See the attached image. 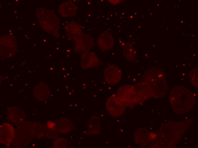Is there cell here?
I'll return each instance as SVG.
<instances>
[{"instance_id": "cell-8", "label": "cell", "mask_w": 198, "mask_h": 148, "mask_svg": "<svg viewBox=\"0 0 198 148\" xmlns=\"http://www.w3.org/2000/svg\"><path fill=\"white\" fill-rule=\"evenodd\" d=\"M104 76L105 81L108 84L114 85L120 81L122 77L121 69L115 65H110L104 70Z\"/></svg>"}, {"instance_id": "cell-15", "label": "cell", "mask_w": 198, "mask_h": 148, "mask_svg": "<svg viewBox=\"0 0 198 148\" xmlns=\"http://www.w3.org/2000/svg\"><path fill=\"white\" fill-rule=\"evenodd\" d=\"M78 7L71 1H66L62 3L59 6L58 11L64 17H71L76 15Z\"/></svg>"}, {"instance_id": "cell-2", "label": "cell", "mask_w": 198, "mask_h": 148, "mask_svg": "<svg viewBox=\"0 0 198 148\" xmlns=\"http://www.w3.org/2000/svg\"><path fill=\"white\" fill-rule=\"evenodd\" d=\"M169 100L174 107L185 108L193 106L195 98L191 91L181 86L176 87L170 92Z\"/></svg>"}, {"instance_id": "cell-13", "label": "cell", "mask_w": 198, "mask_h": 148, "mask_svg": "<svg viewBox=\"0 0 198 148\" xmlns=\"http://www.w3.org/2000/svg\"><path fill=\"white\" fill-rule=\"evenodd\" d=\"M25 117L23 110L18 106H14L8 109L7 119L11 122L19 124L24 122Z\"/></svg>"}, {"instance_id": "cell-7", "label": "cell", "mask_w": 198, "mask_h": 148, "mask_svg": "<svg viewBox=\"0 0 198 148\" xmlns=\"http://www.w3.org/2000/svg\"><path fill=\"white\" fill-rule=\"evenodd\" d=\"M73 51L76 53L84 52L90 50L94 45L92 37L82 33L75 40Z\"/></svg>"}, {"instance_id": "cell-19", "label": "cell", "mask_w": 198, "mask_h": 148, "mask_svg": "<svg viewBox=\"0 0 198 148\" xmlns=\"http://www.w3.org/2000/svg\"><path fill=\"white\" fill-rule=\"evenodd\" d=\"M32 131L34 137L40 138L46 136L47 127L39 122H32Z\"/></svg>"}, {"instance_id": "cell-22", "label": "cell", "mask_w": 198, "mask_h": 148, "mask_svg": "<svg viewBox=\"0 0 198 148\" xmlns=\"http://www.w3.org/2000/svg\"><path fill=\"white\" fill-rule=\"evenodd\" d=\"M54 148H66L67 146V139L63 137H56L53 143Z\"/></svg>"}, {"instance_id": "cell-18", "label": "cell", "mask_w": 198, "mask_h": 148, "mask_svg": "<svg viewBox=\"0 0 198 148\" xmlns=\"http://www.w3.org/2000/svg\"><path fill=\"white\" fill-rule=\"evenodd\" d=\"M34 89V95L37 99L45 100L50 96V92L48 86L44 83L39 85Z\"/></svg>"}, {"instance_id": "cell-5", "label": "cell", "mask_w": 198, "mask_h": 148, "mask_svg": "<svg viewBox=\"0 0 198 148\" xmlns=\"http://www.w3.org/2000/svg\"><path fill=\"white\" fill-rule=\"evenodd\" d=\"M116 94L126 107H132L137 103L134 85H126L121 86Z\"/></svg>"}, {"instance_id": "cell-24", "label": "cell", "mask_w": 198, "mask_h": 148, "mask_svg": "<svg viewBox=\"0 0 198 148\" xmlns=\"http://www.w3.org/2000/svg\"><path fill=\"white\" fill-rule=\"evenodd\" d=\"M59 133L57 126L52 129L47 128L45 137L50 139L56 138L58 136Z\"/></svg>"}, {"instance_id": "cell-3", "label": "cell", "mask_w": 198, "mask_h": 148, "mask_svg": "<svg viewBox=\"0 0 198 148\" xmlns=\"http://www.w3.org/2000/svg\"><path fill=\"white\" fill-rule=\"evenodd\" d=\"M32 122H22L19 124L15 131V137L12 143L15 147H25L34 137L32 131Z\"/></svg>"}, {"instance_id": "cell-17", "label": "cell", "mask_w": 198, "mask_h": 148, "mask_svg": "<svg viewBox=\"0 0 198 148\" xmlns=\"http://www.w3.org/2000/svg\"><path fill=\"white\" fill-rule=\"evenodd\" d=\"M134 139L137 144L142 146L147 145L149 141V137L148 131L144 128L138 130L134 134Z\"/></svg>"}, {"instance_id": "cell-4", "label": "cell", "mask_w": 198, "mask_h": 148, "mask_svg": "<svg viewBox=\"0 0 198 148\" xmlns=\"http://www.w3.org/2000/svg\"><path fill=\"white\" fill-rule=\"evenodd\" d=\"M42 24L43 29L55 38L59 37L58 18L52 11L47 9L42 10Z\"/></svg>"}, {"instance_id": "cell-16", "label": "cell", "mask_w": 198, "mask_h": 148, "mask_svg": "<svg viewBox=\"0 0 198 148\" xmlns=\"http://www.w3.org/2000/svg\"><path fill=\"white\" fill-rule=\"evenodd\" d=\"M100 123L98 118L96 116H93L89 121L86 131V134L93 135L100 134Z\"/></svg>"}, {"instance_id": "cell-25", "label": "cell", "mask_w": 198, "mask_h": 148, "mask_svg": "<svg viewBox=\"0 0 198 148\" xmlns=\"http://www.w3.org/2000/svg\"><path fill=\"white\" fill-rule=\"evenodd\" d=\"M47 128L49 129H52L56 127V125L53 122L51 121H48L46 123Z\"/></svg>"}, {"instance_id": "cell-9", "label": "cell", "mask_w": 198, "mask_h": 148, "mask_svg": "<svg viewBox=\"0 0 198 148\" xmlns=\"http://www.w3.org/2000/svg\"><path fill=\"white\" fill-rule=\"evenodd\" d=\"M15 133L13 126L8 123L2 124L0 128V141L9 147L12 143L15 137Z\"/></svg>"}, {"instance_id": "cell-12", "label": "cell", "mask_w": 198, "mask_h": 148, "mask_svg": "<svg viewBox=\"0 0 198 148\" xmlns=\"http://www.w3.org/2000/svg\"><path fill=\"white\" fill-rule=\"evenodd\" d=\"M134 86L137 103L143 102L152 95L150 89L144 82L142 81Z\"/></svg>"}, {"instance_id": "cell-20", "label": "cell", "mask_w": 198, "mask_h": 148, "mask_svg": "<svg viewBox=\"0 0 198 148\" xmlns=\"http://www.w3.org/2000/svg\"><path fill=\"white\" fill-rule=\"evenodd\" d=\"M57 127L59 132L65 134L72 130L73 126L72 122L69 119L63 117L58 120Z\"/></svg>"}, {"instance_id": "cell-10", "label": "cell", "mask_w": 198, "mask_h": 148, "mask_svg": "<svg viewBox=\"0 0 198 148\" xmlns=\"http://www.w3.org/2000/svg\"><path fill=\"white\" fill-rule=\"evenodd\" d=\"M103 64L94 53L90 52H84L81 55V65L83 69H88L97 67Z\"/></svg>"}, {"instance_id": "cell-6", "label": "cell", "mask_w": 198, "mask_h": 148, "mask_svg": "<svg viewBox=\"0 0 198 148\" xmlns=\"http://www.w3.org/2000/svg\"><path fill=\"white\" fill-rule=\"evenodd\" d=\"M106 106L108 113L114 117L122 115L126 108L117 95L115 94H112L107 99Z\"/></svg>"}, {"instance_id": "cell-23", "label": "cell", "mask_w": 198, "mask_h": 148, "mask_svg": "<svg viewBox=\"0 0 198 148\" xmlns=\"http://www.w3.org/2000/svg\"><path fill=\"white\" fill-rule=\"evenodd\" d=\"M198 68L192 69L189 73V77L191 83L195 87L198 86Z\"/></svg>"}, {"instance_id": "cell-14", "label": "cell", "mask_w": 198, "mask_h": 148, "mask_svg": "<svg viewBox=\"0 0 198 148\" xmlns=\"http://www.w3.org/2000/svg\"><path fill=\"white\" fill-rule=\"evenodd\" d=\"M65 28L69 40L75 41V39L82 33L81 26L74 21L67 22Z\"/></svg>"}, {"instance_id": "cell-11", "label": "cell", "mask_w": 198, "mask_h": 148, "mask_svg": "<svg viewBox=\"0 0 198 148\" xmlns=\"http://www.w3.org/2000/svg\"><path fill=\"white\" fill-rule=\"evenodd\" d=\"M97 43L101 50L106 51L112 49L114 42L112 35L109 32L106 31L101 34L98 36Z\"/></svg>"}, {"instance_id": "cell-26", "label": "cell", "mask_w": 198, "mask_h": 148, "mask_svg": "<svg viewBox=\"0 0 198 148\" xmlns=\"http://www.w3.org/2000/svg\"><path fill=\"white\" fill-rule=\"evenodd\" d=\"M110 4L112 5H115L117 4L120 3L121 2H123V0H108Z\"/></svg>"}, {"instance_id": "cell-21", "label": "cell", "mask_w": 198, "mask_h": 148, "mask_svg": "<svg viewBox=\"0 0 198 148\" xmlns=\"http://www.w3.org/2000/svg\"><path fill=\"white\" fill-rule=\"evenodd\" d=\"M123 55L126 60L132 62L135 60L136 51L131 43L127 42L123 45Z\"/></svg>"}, {"instance_id": "cell-1", "label": "cell", "mask_w": 198, "mask_h": 148, "mask_svg": "<svg viewBox=\"0 0 198 148\" xmlns=\"http://www.w3.org/2000/svg\"><path fill=\"white\" fill-rule=\"evenodd\" d=\"M166 77L164 71L156 68H151L147 71L143 77L142 81L150 89L153 95H163L166 92Z\"/></svg>"}]
</instances>
